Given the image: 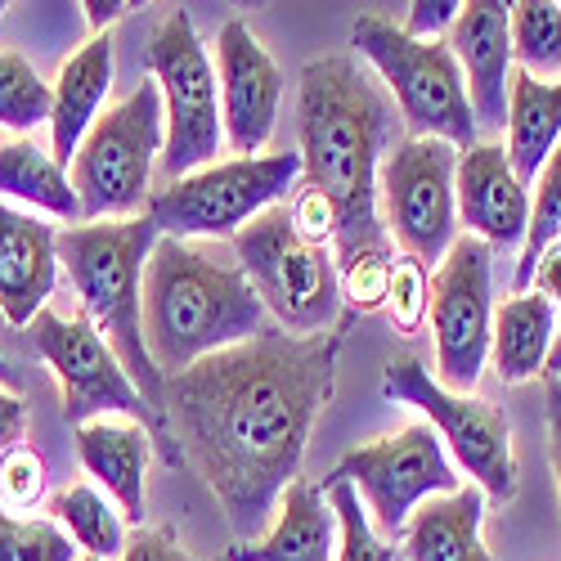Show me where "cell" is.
I'll return each instance as SVG.
<instances>
[{"label":"cell","instance_id":"obj_1","mask_svg":"<svg viewBox=\"0 0 561 561\" xmlns=\"http://www.w3.org/2000/svg\"><path fill=\"white\" fill-rule=\"evenodd\" d=\"M342 333L265 329L167 378V423L184 458L220 499L229 530L252 543L297 481L319 409L333 400Z\"/></svg>","mask_w":561,"mask_h":561},{"label":"cell","instance_id":"obj_2","mask_svg":"<svg viewBox=\"0 0 561 561\" xmlns=\"http://www.w3.org/2000/svg\"><path fill=\"white\" fill-rule=\"evenodd\" d=\"M301 184L319 190L337 211V270L396 256L378 216V171L391 139V104L351 55H329L301 68Z\"/></svg>","mask_w":561,"mask_h":561},{"label":"cell","instance_id":"obj_3","mask_svg":"<svg viewBox=\"0 0 561 561\" xmlns=\"http://www.w3.org/2000/svg\"><path fill=\"white\" fill-rule=\"evenodd\" d=\"M145 346L162 378L198 359L252 342L265 333V306L256 301L243 265L211 243L158 239L145 265Z\"/></svg>","mask_w":561,"mask_h":561},{"label":"cell","instance_id":"obj_4","mask_svg":"<svg viewBox=\"0 0 561 561\" xmlns=\"http://www.w3.org/2000/svg\"><path fill=\"white\" fill-rule=\"evenodd\" d=\"M162 239L149 216L135 220H81L59 229V265L81 301V314L90 319L139 396L167 423V378L153 368L149 346H145V310H139V293H145V265L153 243Z\"/></svg>","mask_w":561,"mask_h":561},{"label":"cell","instance_id":"obj_5","mask_svg":"<svg viewBox=\"0 0 561 561\" xmlns=\"http://www.w3.org/2000/svg\"><path fill=\"white\" fill-rule=\"evenodd\" d=\"M162 162V95L139 81L126 100L95 117L72 158V194L81 220H135L149 216Z\"/></svg>","mask_w":561,"mask_h":561},{"label":"cell","instance_id":"obj_6","mask_svg":"<svg viewBox=\"0 0 561 561\" xmlns=\"http://www.w3.org/2000/svg\"><path fill=\"white\" fill-rule=\"evenodd\" d=\"M233 261L265 314L293 337H319L337 329L342 284L333 248L310 243L293 229L288 207H270L233 233Z\"/></svg>","mask_w":561,"mask_h":561},{"label":"cell","instance_id":"obj_7","mask_svg":"<svg viewBox=\"0 0 561 561\" xmlns=\"http://www.w3.org/2000/svg\"><path fill=\"white\" fill-rule=\"evenodd\" d=\"M351 41L396 95L409 139H445V145H454L462 153L481 145L462 72H458L445 41H413V36H404L400 23H391L382 14L355 19Z\"/></svg>","mask_w":561,"mask_h":561},{"label":"cell","instance_id":"obj_8","mask_svg":"<svg viewBox=\"0 0 561 561\" xmlns=\"http://www.w3.org/2000/svg\"><path fill=\"white\" fill-rule=\"evenodd\" d=\"M145 68L162 95V162L158 190L175 184L198 167H211L225 130H220V81L207 45L198 41L184 10H167L149 36Z\"/></svg>","mask_w":561,"mask_h":561},{"label":"cell","instance_id":"obj_9","mask_svg":"<svg viewBox=\"0 0 561 561\" xmlns=\"http://www.w3.org/2000/svg\"><path fill=\"white\" fill-rule=\"evenodd\" d=\"M301 180V153H261V158H225L180 175L153 194L149 220L162 239H233L261 211L284 207Z\"/></svg>","mask_w":561,"mask_h":561},{"label":"cell","instance_id":"obj_10","mask_svg":"<svg viewBox=\"0 0 561 561\" xmlns=\"http://www.w3.org/2000/svg\"><path fill=\"white\" fill-rule=\"evenodd\" d=\"M382 396L396 400V404H409L417 413L432 417V432L440 436L445 454L458 458V467L467 477H472V485L494 499V503H507L512 494H517V462H512V423L507 413L494 409L490 400L481 396H454L445 391L432 368L400 351L387 359L382 368Z\"/></svg>","mask_w":561,"mask_h":561},{"label":"cell","instance_id":"obj_11","mask_svg":"<svg viewBox=\"0 0 561 561\" xmlns=\"http://www.w3.org/2000/svg\"><path fill=\"white\" fill-rule=\"evenodd\" d=\"M27 329H32L36 355L45 359V368L55 373V382L64 391V413L72 427L95 423V417H130V423L149 427L153 440H167V423L139 396L130 373L122 368L113 346L90 329L85 314L41 310Z\"/></svg>","mask_w":561,"mask_h":561},{"label":"cell","instance_id":"obj_12","mask_svg":"<svg viewBox=\"0 0 561 561\" xmlns=\"http://www.w3.org/2000/svg\"><path fill=\"white\" fill-rule=\"evenodd\" d=\"M323 481L355 485L373 530L382 539H400L409 517L427 499H445L458 490V472L427 423H409L396 436L368 440L351 449Z\"/></svg>","mask_w":561,"mask_h":561},{"label":"cell","instance_id":"obj_13","mask_svg":"<svg viewBox=\"0 0 561 561\" xmlns=\"http://www.w3.org/2000/svg\"><path fill=\"white\" fill-rule=\"evenodd\" d=\"M427 319L436 333L432 378L454 396H472L494 333V252L472 233H458L445 261L432 270Z\"/></svg>","mask_w":561,"mask_h":561},{"label":"cell","instance_id":"obj_14","mask_svg":"<svg viewBox=\"0 0 561 561\" xmlns=\"http://www.w3.org/2000/svg\"><path fill=\"white\" fill-rule=\"evenodd\" d=\"M458 149L445 139H400L378 171V198L387 207V233L417 265H440L458 239L454 207Z\"/></svg>","mask_w":561,"mask_h":561},{"label":"cell","instance_id":"obj_15","mask_svg":"<svg viewBox=\"0 0 561 561\" xmlns=\"http://www.w3.org/2000/svg\"><path fill=\"white\" fill-rule=\"evenodd\" d=\"M216 81L225 145L233 158H261L278 122V104H284V72L243 19H229L216 36Z\"/></svg>","mask_w":561,"mask_h":561},{"label":"cell","instance_id":"obj_16","mask_svg":"<svg viewBox=\"0 0 561 561\" xmlns=\"http://www.w3.org/2000/svg\"><path fill=\"white\" fill-rule=\"evenodd\" d=\"M445 45L462 72L477 130L481 126L503 130L507 85H512V72H517V59H512V5H503V0H467Z\"/></svg>","mask_w":561,"mask_h":561},{"label":"cell","instance_id":"obj_17","mask_svg":"<svg viewBox=\"0 0 561 561\" xmlns=\"http://www.w3.org/2000/svg\"><path fill=\"white\" fill-rule=\"evenodd\" d=\"M454 207L472 239L494 248H517L526 243V220H530V190L512 175V162L503 145H472L458 158L454 171Z\"/></svg>","mask_w":561,"mask_h":561},{"label":"cell","instance_id":"obj_18","mask_svg":"<svg viewBox=\"0 0 561 561\" xmlns=\"http://www.w3.org/2000/svg\"><path fill=\"white\" fill-rule=\"evenodd\" d=\"M59 278V229L36 211L0 203V314L14 329L45 310Z\"/></svg>","mask_w":561,"mask_h":561},{"label":"cell","instance_id":"obj_19","mask_svg":"<svg viewBox=\"0 0 561 561\" xmlns=\"http://www.w3.org/2000/svg\"><path fill=\"white\" fill-rule=\"evenodd\" d=\"M72 440L90 485H100L117 503L122 522H145V477L153 454L149 427L130 417H95V423L72 427Z\"/></svg>","mask_w":561,"mask_h":561},{"label":"cell","instance_id":"obj_20","mask_svg":"<svg viewBox=\"0 0 561 561\" xmlns=\"http://www.w3.org/2000/svg\"><path fill=\"white\" fill-rule=\"evenodd\" d=\"M113 90V36H90L72 59H64L55 85H50V158L59 167H72L85 130L104 113V100Z\"/></svg>","mask_w":561,"mask_h":561},{"label":"cell","instance_id":"obj_21","mask_svg":"<svg viewBox=\"0 0 561 561\" xmlns=\"http://www.w3.org/2000/svg\"><path fill=\"white\" fill-rule=\"evenodd\" d=\"M220 561H337V517L319 485L293 481L261 543H233Z\"/></svg>","mask_w":561,"mask_h":561},{"label":"cell","instance_id":"obj_22","mask_svg":"<svg viewBox=\"0 0 561 561\" xmlns=\"http://www.w3.org/2000/svg\"><path fill=\"white\" fill-rule=\"evenodd\" d=\"M481 522L485 494L477 485H458L445 499H427L400 535V561H499L481 543Z\"/></svg>","mask_w":561,"mask_h":561},{"label":"cell","instance_id":"obj_23","mask_svg":"<svg viewBox=\"0 0 561 561\" xmlns=\"http://www.w3.org/2000/svg\"><path fill=\"white\" fill-rule=\"evenodd\" d=\"M507 162L526 190L539 180L548 153L561 139V81H535L530 72H512L507 85Z\"/></svg>","mask_w":561,"mask_h":561},{"label":"cell","instance_id":"obj_24","mask_svg":"<svg viewBox=\"0 0 561 561\" xmlns=\"http://www.w3.org/2000/svg\"><path fill=\"white\" fill-rule=\"evenodd\" d=\"M557 337V310L539 293H512L494 310L490 355L503 382H530L543 373L548 351Z\"/></svg>","mask_w":561,"mask_h":561},{"label":"cell","instance_id":"obj_25","mask_svg":"<svg viewBox=\"0 0 561 561\" xmlns=\"http://www.w3.org/2000/svg\"><path fill=\"white\" fill-rule=\"evenodd\" d=\"M5 198L27 203L32 211H45L55 220L81 225V203L72 194L68 167H59L50 158V149H41L36 139H27V135L0 145V203Z\"/></svg>","mask_w":561,"mask_h":561},{"label":"cell","instance_id":"obj_26","mask_svg":"<svg viewBox=\"0 0 561 561\" xmlns=\"http://www.w3.org/2000/svg\"><path fill=\"white\" fill-rule=\"evenodd\" d=\"M50 522L81 552H90V561H117L126 548V522L117 503L90 481H72L50 499Z\"/></svg>","mask_w":561,"mask_h":561},{"label":"cell","instance_id":"obj_27","mask_svg":"<svg viewBox=\"0 0 561 561\" xmlns=\"http://www.w3.org/2000/svg\"><path fill=\"white\" fill-rule=\"evenodd\" d=\"M512 59L522 72L561 81V5L557 0H517L512 5Z\"/></svg>","mask_w":561,"mask_h":561},{"label":"cell","instance_id":"obj_28","mask_svg":"<svg viewBox=\"0 0 561 561\" xmlns=\"http://www.w3.org/2000/svg\"><path fill=\"white\" fill-rule=\"evenodd\" d=\"M561 239V139L557 149L548 153L539 180H535V198H530V220H526V243H522V261H517V274H512V288L517 293H530V278H535V265L539 256Z\"/></svg>","mask_w":561,"mask_h":561},{"label":"cell","instance_id":"obj_29","mask_svg":"<svg viewBox=\"0 0 561 561\" xmlns=\"http://www.w3.org/2000/svg\"><path fill=\"white\" fill-rule=\"evenodd\" d=\"M45 122H50V81H41L23 55L0 50V126L23 135Z\"/></svg>","mask_w":561,"mask_h":561},{"label":"cell","instance_id":"obj_30","mask_svg":"<svg viewBox=\"0 0 561 561\" xmlns=\"http://www.w3.org/2000/svg\"><path fill=\"white\" fill-rule=\"evenodd\" d=\"M319 490H323V499H329L333 517H337V561H400V552L378 530H373L355 485L323 481Z\"/></svg>","mask_w":561,"mask_h":561},{"label":"cell","instance_id":"obj_31","mask_svg":"<svg viewBox=\"0 0 561 561\" xmlns=\"http://www.w3.org/2000/svg\"><path fill=\"white\" fill-rule=\"evenodd\" d=\"M0 561H81L77 543L50 517H19L0 507Z\"/></svg>","mask_w":561,"mask_h":561},{"label":"cell","instance_id":"obj_32","mask_svg":"<svg viewBox=\"0 0 561 561\" xmlns=\"http://www.w3.org/2000/svg\"><path fill=\"white\" fill-rule=\"evenodd\" d=\"M427 306H432V270L400 252L391 261V284H387V314H391V323L400 333H417L427 323Z\"/></svg>","mask_w":561,"mask_h":561},{"label":"cell","instance_id":"obj_33","mask_svg":"<svg viewBox=\"0 0 561 561\" xmlns=\"http://www.w3.org/2000/svg\"><path fill=\"white\" fill-rule=\"evenodd\" d=\"M45 485H50V467L32 445H14L10 454H0V507L23 517L45 499Z\"/></svg>","mask_w":561,"mask_h":561},{"label":"cell","instance_id":"obj_34","mask_svg":"<svg viewBox=\"0 0 561 561\" xmlns=\"http://www.w3.org/2000/svg\"><path fill=\"white\" fill-rule=\"evenodd\" d=\"M458 10H462L458 0H413L409 19H404L400 27H404V36H413V41H440V32L454 27Z\"/></svg>","mask_w":561,"mask_h":561},{"label":"cell","instance_id":"obj_35","mask_svg":"<svg viewBox=\"0 0 561 561\" xmlns=\"http://www.w3.org/2000/svg\"><path fill=\"white\" fill-rule=\"evenodd\" d=\"M117 561H194V557L180 548V539L167 526H149V530H139L135 539H126Z\"/></svg>","mask_w":561,"mask_h":561},{"label":"cell","instance_id":"obj_36","mask_svg":"<svg viewBox=\"0 0 561 561\" xmlns=\"http://www.w3.org/2000/svg\"><path fill=\"white\" fill-rule=\"evenodd\" d=\"M23 432H27L23 396H14L10 387H0V454H10L14 445H23Z\"/></svg>","mask_w":561,"mask_h":561},{"label":"cell","instance_id":"obj_37","mask_svg":"<svg viewBox=\"0 0 561 561\" xmlns=\"http://www.w3.org/2000/svg\"><path fill=\"white\" fill-rule=\"evenodd\" d=\"M530 293H539L548 306H561V239L539 256L535 278H530Z\"/></svg>","mask_w":561,"mask_h":561},{"label":"cell","instance_id":"obj_38","mask_svg":"<svg viewBox=\"0 0 561 561\" xmlns=\"http://www.w3.org/2000/svg\"><path fill=\"white\" fill-rule=\"evenodd\" d=\"M548 458H552V477H557V494H561V378H548Z\"/></svg>","mask_w":561,"mask_h":561},{"label":"cell","instance_id":"obj_39","mask_svg":"<svg viewBox=\"0 0 561 561\" xmlns=\"http://www.w3.org/2000/svg\"><path fill=\"white\" fill-rule=\"evenodd\" d=\"M130 5H126V0H108V5H104V0H90V5H85V19H90V27H95V36H104V27L113 23V19H122Z\"/></svg>","mask_w":561,"mask_h":561},{"label":"cell","instance_id":"obj_40","mask_svg":"<svg viewBox=\"0 0 561 561\" xmlns=\"http://www.w3.org/2000/svg\"><path fill=\"white\" fill-rule=\"evenodd\" d=\"M543 378H561V329L552 337V351H548V364H543Z\"/></svg>","mask_w":561,"mask_h":561},{"label":"cell","instance_id":"obj_41","mask_svg":"<svg viewBox=\"0 0 561 561\" xmlns=\"http://www.w3.org/2000/svg\"><path fill=\"white\" fill-rule=\"evenodd\" d=\"M85 561H90V557H85Z\"/></svg>","mask_w":561,"mask_h":561}]
</instances>
